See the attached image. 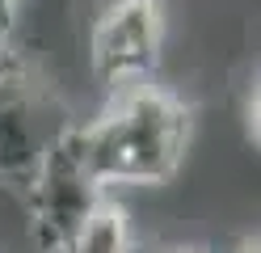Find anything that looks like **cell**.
Masks as SVG:
<instances>
[{"label":"cell","mask_w":261,"mask_h":253,"mask_svg":"<svg viewBox=\"0 0 261 253\" xmlns=\"http://www.w3.org/2000/svg\"><path fill=\"white\" fill-rule=\"evenodd\" d=\"M72 127L76 118L55 84H46L30 63L0 76V186L21 194Z\"/></svg>","instance_id":"obj_2"},{"label":"cell","mask_w":261,"mask_h":253,"mask_svg":"<svg viewBox=\"0 0 261 253\" xmlns=\"http://www.w3.org/2000/svg\"><path fill=\"white\" fill-rule=\"evenodd\" d=\"M21 63H25V59H21L17 42H13V26L0 21V76H9L13 67H21Z\"/></svg>","instance_id":"obj_6"},{"label":"cell","mask_w":261,"mask_h":253,"mask_svg":"<svg viewBox=\"0 0 261 253\" xmlns=\"http://www.w3.org/2000/svg\"><path fill=\"white\" fill-rule=\"evenodd\" d=\"M165 0H110L89 34L93 76L110 93L156 80L160 55H165Z\"/></svg>","instance_id":"obj_3"},{"label":"cell","mask_w":261,"mask_h":253,"mask_svg":"<svg viewBox=\"0 0 261 253\" xmlns=\"http://www.w3.org/2000/svg\"><path fill=\"white\" fill-rule=\"evenodd\" d=\"M72 131H68V140L38 165V173L30 177V186L21 190L25 215H30V236L38 241L42 253H63L68 241L80 232V224H85L106 198V190L93 181L89 169L80 165Z\"/></svg>","instance_id":"obj_4"},{"label":"cell","mask_w":261,"mask_h":253,"mask_svg":"<svg viewBox=\"0 0 261 253\" xmlns=\"http://www.w3.org/2000/svg\"><path fill=\"white\" fill-rule=\"evenodd\" d=\"M63 253H139L135 245V228H130V215L118 198H101V207H97L80 232L68 241Z\"/></svg>","instance_id":"obj_5"},{"label":"cell","mask_w":261,"mask_h":253,"mask_svg":"<svg viewBox=\"0 0 261 253\" xmlns=\"http://www.w3.org/2000/svg\"><path fill=\"white\" fill-rule=\"evenodd\" d=\"M244 131H249V144L257 148V84L244 93Z\"/></svg>","instance_id":"obj_7"},{"label":"cell","mask_w":261,"mask_h":253,"mask_svg":"<svg viewBox=\"0 0 261 253\" xmlns=\"http://www.w3.org/2000/svg\"><path fill=\"white\" fill-rule=\"evenodd\" d=\"M236 253H261V245H257V236H244V241H240V249Z\"/></svg>","instance_id":"obj_9"},{"label":"cell","mask_w":261,"mask_h":253,"mask_svg":"<svg viewBox=\"0 0 261 253\" xmlns=\"http://www.w3.org/2000/svg\"><path fill=\"white\" fill-rule=\"evenodd\" d=\"M17 5H21V0H0V21L13 26V13H17Z\"/></svg>","instance_id":"obj_8"},{"label":"cell","mask_w":261,"mask_h":253,"mask_svg":"<svg viewBox=\"0 0 261 253\" xmlns=\"http://www.w3.org/2000/svg\"><path fill=\"white\" fill-rule=\"evenodd\" d=\"M72 144L106 194L114 186H165L190 148V106L156 80L130 84L110 93L97 118L76 123Z\"/></svg>","instance_id":"obj_1"},{"label":"cell","mask_w":261,"mask_h":253,"mask_svg":"<svg viewBox=\"0 0 261 253\" xmlns=\"http://www.w3.org/2000/svg\"><path fill=\"white\" fill-rule=\"evenodd\" d=\"M156 253H198V249H186V245H177V249H156Z\"/></svg>","instance_id":"obj_10"}]
</instances>
